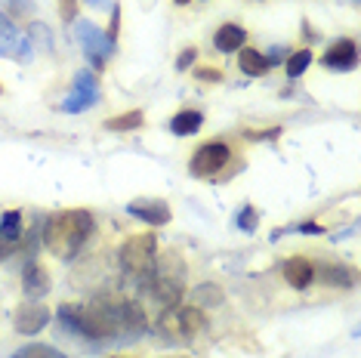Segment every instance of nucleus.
Returning a JSON list of instances; mask_svg holds the SVG:
<instances>
[{"mask_svg":"<svg viewBox=\"0 0 361 358\" xmlns=\"http://www.w3.org/2000/svg\"><path fill=\"white\" fill-rule=\"evenodd\" d=\"M195 56H198V50H195V47H185V50L179 53V59H176V68H179V71H185L188 65L195 62Z\"/></svg>","mask_w":361,"mask_h":358,"instance_id":"26","label":"nucleus"},{"mask_svg":"<svg viewBox=\"0 0 361 358\" xmlns=\"http://www.w3.org/2000/svg\"><path fill=\"white\" fill-rule=\"evenodd\" d=\"M127 214L142 219L149 226H167L170 223V207L167 201H158V198H139V201H130L127 204Z\"/></svg>","mask_w":361,"mask_h":358,"instance_id":"9","label":"nucleus"},{"mask_svg":"<svg viewBox=\"0 0 361 358\" xmlns=\"http://www.w3.org/2000/svg\"><path fill=\"white\" fill-rule=\"evenodd\" d=\"M327 68H334V71H349V68H355V62H358V47H355V40L352 37H340L336 44L327 47V53H324V59H322Z\"/></svg>","mask_w":361,"mask_h":358,"instance_id":"10","label":"nucleus"},{"mask_svg":"<svg viewBox=\"0 0 361 358\" xmlns=\"http://www.w3.org/2000/svg\"><path fill=\"white\" fill-rule=\"evenodd\" d=\"M204 328H207V315L201 312L198 306L185 303V306H170L161 319V333L176 343H188V340L201 337Z\"/></svg>","mask_w":361,"mask_h":358,"instance_id":"5","label":"nucleus"},{"mask_svg":"<svg viewBox=\"0 0 361 358\" xmlns=\"http://www.w3.org/2000/svg\"><path fill=\"white\" fill-rule=\"evenodd\" d=\"M6 254H13V247H10V244H6V241H0V259H4Z\"/></svg>","mask_w":361,"mask_h":358,"instance_id":"30","label":"nucleus"},{"mask_svg":"<svg viewBox=\"0 0 361 358\" xmlns=\"http://www.w3.org/2000/svg\"><path fill=\"white\" fill-rule=\"evenodd\" d=\"M59 16H62V22H75L78 19V0H59Z\"/></svg>","mask_w":361,"mask_h":358,"instance_id":"25","label":"nucleus"},{"mask_svg":"<svg viewBox=\"0 0 361 358\" xmlns=\"http://www.w3.org/2000/svg\"><path fill=\"white\" fill-rule=\"evenodd\" d=\"M145 124V115L139 109L133 111H124V115H118V118H109L105 121V130H111V133H130V130H139Z\"/></svg>","mask_w":361,"mask_h":358,"instance_id":"18","label":"nucleus"},{"mask_svg":"<svg viewBox=\"0 0 361 358\" xmlns=\"http://www.w3.org/2000/svg\"><path fill=\"white\" fill-rule=\"evenodd\" d=\"M19 44H22V35L16 31L13 22L6 19L4 13H0V56H10V59H16V53H19Z\"/></svg>","mask_w":361,"mask_h":358,"instance_id":"16","label":"nucleus"},{"mask_svg":"<svg viewBox=\"0 0 361 358\" xmlns=\"http://www.w3.org/2000/svg\"><path fill=\"white\" fill-rule=\"evenodd\" d=\"M0 93H4V87H0Z\"/></svg>","mask_w":361,"mask_h":358,"instance_id":"35","label":"nucleus"},{"mask_svg":"<svg viewBox=\"0 0 361 358\" xmlns=\"http://www.w3.org/2000/svg\"><path fill=\"white\" fill-rule=\"evenodd\" d=\"M59 321L87 340H109L121 331H145V312L133 300L99 297L87 303H62Z\"/></svg>","mask_w":361,"mask_h":358,"instance_id":"1","label":"nucleus"},{"mask_svg":"<svg viewBox=\"0 0 361 358\" xmlns=\"http://www.w3.org/2000/svg\"><path fill=\"white\" fill-rule=\"evenodd\" d=\"M241 56H238V65H241V71L244 75H250V78H259V75H266L269 71V62H266V56H262L259 50H250V47H241L238 50Z\"/></svg>","mask_w":361,"mask_h":358,"instance_id":"17","label":"nucleus"},{"mask_svg":"<svg viewBox=\"0 0 361 358\" xmlns=\"http://www.w3.org/2000/svg\"><path fill=\"white\" fill-rule=\"evenodd\" d=\"M75 93L80 96H87V99H99V87H96V78L90 75V71H78V78H75Z\"/></svg>","mask_w":361,"mask_h":358,"instance_id":"22","label":"nucleus"},{"mask_svg":"<svg viewBox=\"0 0 361 358\" xmlns=\"http://www.w3.org/2000/svg\"><path fill=\"white\" fill-rule=\"evenodd\" d=\"M111 358H130V355H111Z\"/></svg>","mask_w":361,"mask_h":358,"instance_id":"33","label":"nucleus"},{"mask_svg":"<svg viewBox=\"0 0 361 358\" xmlns=\"http://www.w3.org/2000/svg\"><path fill=\"white\" fill-rule=\"evenodd\" d=\"M145 288H149V294L167 309L179 306V300H183V294H185V266H183V259H179L176 254L158 257V263H154Z\"/></svg>","mask_w":361,"mask_h":358,"instance_id":"3","label":"nucleus"},{"mask_svg":"<svg viewBox=\"0 0 361 358\" xmlns=\"http://www.w3.org/2000/svg\"><path fill=\"white\" fill-rule=\"evenodd\" d=\"M93 229H96V219L90 210H62V214L47 219L44 244L53 257L71 259V257H78L80 247L90 241Z\"/></svg>","mask_w":361,"mask_h":358,"instance_id":"2","label":"nucleus"},{"mask_svg":"<svg viewBox=\"0 0 361 358\" xmlns=\"http://www.w3.org/2000/svg\"><path fill=\"white\" fill-rule=\"evenodd\" d=\"M223 290H219L216 288V284H213V281H207V284H198V288H195L192 290V306H219V303H223Z\"/></svg>","mask_w":361,"mask_h":358,"instance_id":"19","label":"nucleus"},{"mask_svg":"<svg viewBox=\"0 0 361 358\" xmlns=\"http://www.w3.org/2000/svg\"><path fill=\"white\" fill-rule=\"evenodd\" d=\"M118 31H121V10H114L111 13V25H109V31H105V37H109L111 44H118Z\"/></svg>","mask_w":361,"mask_h":358,"instance_id":"27","label":"nucleus"},{"mask_svg":"<svg viewBox=\"0 0 361 358\" xmlns=\"http://www.w3.org/2000/svg\"><path fill=\"white\" fill-rule=\"evenodd\" d=\"M284 281L297 290H306L312 281H315V266L309 263L306 257H293L284 263Z\"/></svg>","mask_w":361,"mask_h":358,"instance_id":"12","label":"nucleus"},{"mask_svg":"<svg viewBox=\"0 0 361 358\" xmlns=\"http://www.w3.org/2000/svg\"><path fill=\"white\" fill-rule=\"evenodd\" d=\"M47 321H50V309H47V303H37V300H25L13 312V324L19 333H37L47 328Z\"/></svg>","mask_w":361,"mask_h":358,"instance_id":"7","label":"nucleus"},{"mask_svg":"<svg viewBox=\"0 0 361 358\" xmlns=\"http://www.w3.org/2000/svg\"><path fill=\"white\" fill-rule=\"evenodd\" d=\"M78 37H80V44H84L90 59H96V68H102V62L111 56L114 44L96 25H90V22H78Z\"/></svg>","mask_w":361,"mask_h":358,"instance_id":"8","label":"nucleus"},{"mask_svg":"<svg viewBox=\"0 0 361 358\" xmlns=\"http://www.w3.org/2000/svg\"><path fill=\"white\" fill-rule=\"evenodd\" d=\"M90 4H105V0H90Z\"/></svg>","mask_w":361,"mask_h":358,"instance_id":"32","label":"nucleus"},{"mask_svg":"<svg viewBox=\"0 0 361 358\" xmlns=\"http://www.w3.org/2000/svg\"><path fill=\"white\" fill-rule=\"evenodd\" d=\"M297 232H302V235H322V232H324V226H322V223H302Z\"/></svg>","mask_w":361,"mask_h":358,"instance_id":"29","label":"nucleus"},{"mask_svg":"<svg viewBox=\"0 0 361 358\" xmlns=\"http://www.w3.org/2000/svg\"><path fill=\"white\" fill-rule=\"evenodd\" d=\"M22 290H25L28 300H40L47 290H50V272H47L44 263L31 259L25 266V272H22Z\"/></svg>","mask_w":361,"mask_h":358,"instance_id":"11","label":"nucleus"},{"mask_svg":"<svg viewBox=\"0 0 361 358\" xmlns=\"http://www.w3.org/2000/svg\"><path fill=\"white\" fill-rule=\"evenodd\" d=\"M238 226H241L244 232H253V229H257V210H253L250 204L244 207L241 214H238Z\"/></svg>","mask_w":361,"mask_h":358,"instance_id":"24","label":"nucleus"},{"mask_svg":"<svg viewBox=\"0 0 361 358\" xmlns=\"http://www.w3.org/2000/svg\"><path fill=\"white\" fill-rule=\"evenodd\" d=\"M16 358H65V352H59L56 346H47V343H31L25 349H19Z\"/></svg>","mask_w":361,"mask_h":358,"instance_id":"21","label":"nucleus"},{"mask_svg":"<svg viewBox=\"0 0 361 358\" xmlns=\"http://www.w3.org/2000/svg\"><path fill=\"white\" fill-rule=\"evenodd\" d=\"M204 124V115L201 111H195V109H183V111H176L173 121H170V130H173L176 136H192V133H198Z\"/></svg>","mask_w":361,"mask_h":358,"instance_id":"14","label":"nucleus"},{"mask_svg":"<svg viewBox=\"0 0 361 358\" xmlns=\"http://www.w3.org/2000/svg\"><path fill=\"white\" fill-rule=\"evenodd\" d=\"M154 263H158V241H154L152 232L133 235V238L124 241V247H121V266H124L127 275H133L139 281H149Z\"/></svg>","mask_w":361,"mask_h":358,"instance_id":"4","label":"nucleus"},{"mask_svg":"<svg viewBox=\"0 0 361 358\" xmlns=\"http://www.w3.org/2000/svg\"><path fill=\"white\" fill-rule=\"evenodd\" d=\"M244 40H247V31L241 25H235V22H228L213 35V47H216L219 53H238L244 47Z\"/></svg>","mask_w":361,"mask_h":358,"instance_id":"13","label":"nucleus"},{"mask_svg":"<svg viewBox=\"0 0 361 358\" xmlns=\"http://www.w3.org/2000/svg\"><path fill=\"white\" fill-rule=\"evenodd\" d=\"M176 4H188V0H176Z\"/></svg>","mask_w":361,"mask_h":358,"instance_id":"34","label":"nucleus"},{"mask_svg":"<svg viewBox=\"0 0 361 358\" xmlns=\"http://www.w3.org/2000/svg\"><path fill=\"white\" fill-rule=\"evenodd\" d=\"M309 62H312V53H309V50H297V53H290V59L284 62L287 78H300L302 71L309 68Z\"/></svg>","mask_w":361,"mask_h":358,"instance_id":"23","label":"nucleus"},{"mask_svg":"<svg viewBox=\"0 0 361 358\" xmlns=\"http://www.w3.org/2000/svg\"><path fill=\"white\" fill-rule=\"evenodd\" d=\"M228 158H232V152H228L226 142H204L201 149L192 154V164L188 167H192L195 176H216V173H223Z\"/></svg>","mask_w":361,"mask_h":358,"instance_id":"6","label":"nucleus"},{"mask_svg":"<svg viewBox=\"0 0 361 358\" xmlns=\"http://www.w3.org/2000/svg\"><path fill=\"white\" fill-rule=\"evenodd\" d=\"M198 78L207 80V84H216V80H223V71L219 68H198Z\"/></svg>","mask_w":361,"mask_h":358,"instance_id":"28","label":"nucleus"},{"mask_svg":"<svg viewBox=\"0 0 361 358\" xmlns=\"http://www.w3.org/2000/svg\"><path fill=\"white\" fill-rule=\"evenodd\" d=\"M161 358H192V355H183V352H179V355H161Z\"/></svg>","mask_w":361,"mask_h":358,"instance_id":"31","label":"nucleus"},{"mask_svg":"<svg viewBox=\"0 0 361 358\" xmlns=\"http://www.w3.org/2000/svg\"><path fill=\"white\" fill-rule=\"evenodd\" d=\"M322 278L327 284H340V288H352L355 284V272H349L346 266H324L322 268Z\"/></svg>","mask_w":361,"mask_h":358,"instance_id":"20","label":"nucleus"},{"mask_svg":"<svg viewBox=\"0 0 361 358\" xmlns=\"http://www.w3.org/2000/svg\"><path fill=\"white\" fill-rule=\"evenodd\" d=\"M22 235H25L22 214H19V210H6V214L0 216V241L16 244V241H22Z\"/></svg>","mask_w":361,"mask_h":358,"instance_id":"15","label":"nucleus"}]
</instances>
